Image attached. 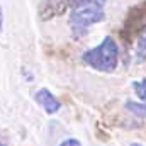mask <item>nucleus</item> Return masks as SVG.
<instances>
[{"instance_id": "f03ea898", "label": "nucleus", "mask_w": 146, "mask_h": 146, "mask_svg": "<svg viewBox=\"0 0 146 146\" xmlns=\"http://www.w3.org/2000/svg\"><path fill=\"white\" fill-rule=\"evenodd\" d=\"M85 65L102 73H112L119 65V46L112 36H106L99 46L85 51L82 54Z\"/></svg>"}, {"instance_id": "39448f33", "label": "nucleus", "mask_w": 146, "mask_h": 146, "mask_svg": "<svg viewBox=\"0 0 146 146\" xmlns=\"http://www.w3.org/2000/svg\"><path fill=\"white\" fill-rule=\"evenodd\" d=\"M34 99H36L37 104L44 109L46 114H56L58 110L61 109V102L48 88H39L36 92V95H34Z\"/></svg>"}, {"instance_id": "1a4fd4ad", "label": "nucleus", "mask_w": 146, "mask_h": 146, "mask_svg": "<svg viewBox=\"0 0 146 146\" xmlns=\"http://www.w3.org/2000/svg\"><path fill=\"white\" fill-rule=\"evenodd\" d=\"M58 146H82V143L76 139V138H68V139H65V141H61Z\"/></svg>"}, {"instance_id": "9d476101", "label": "nucleus", "mask_w": 146, "mask_h": 146, "mask_svg": "<svg viewBox=\"0 0 146 146\" xmlns=\"http://www.w3.org/2000/svg\"><path fill=\"white\" fill-rule=\"evenodd\" d=\"M2 27H3V10L0 7V33H2Z\"/></svg>"}, {"instance_id": "20e7f679", "label": "nucleus", "mask_w": 146, "mask_h": 146, "mask_svg": "<svg viewBox=\"0 0 146 146\" xmlns=\"http://www.w3.org/2000/svg\"><path fill=\"white\" fill-rule=\"evenodd\" d=\"M75 0H42L39 5V17L42 21H49L63 15L68 9H72Z\"/></svg>"}, {"instance_id": "9b49d317", "label": "nucleus", "mask_w": 146, "mask_h": 146, "mask_svg": "<svg viewBox=\"0 0 146 146\" xmlns=\"http://www.w3.org/2000/svg\"><path fill=\"white\" fill-rule=\"evenodd\" d=\"M0 146H9V145H7V143H5V141H3V139L0 138Z\"/></svg>"}, {"instance_id": "6e6552de", "label": "nucleus", "mask_w": 146, "mask_h": 146, "mask_svg": "<svg viewBox=\"0 0 146 146\" xmlns=\"http://www.w3.org/2000/svg\"><path fill=\"white\" fill-rule=\"evenodd\" d=\"M133 90L139 97V100H143L146 104V78H143V80H134L133 82Z\"/></svg>"}, {"instance_id": "423d86ee", "label": "nucleus", "mask_w": 146, "mask_h": 146, "mask_svg": "<svg viewBox=\"0 0 146 146\" xmlns=\"http://www.w3.org/2000/svg\"><path fill=\"white\" fill-rule=\"evenodd\" d=\"M146 60V29H143L138 39H136V46H134V61L136 63H143Z\"/></svg>"}, {"instance_id": "7ed1b4c3", "label": "nucleus", "mask_w": 146, "mask_h": 146, "mask_svg": "<svg viewBox=\"0 0 146 146\" xmlns=\"http://www.w3.org/2000/svg\"><path fill=\"white\" fill-rule=\"evenodd\" d=\"M143 29H146V0L127 10V15L121 29V37L126 44H129L131 39L138 36Z\"/></svg>"}, {"instance_id": "0eeeda50", "label": "nucleus", "mask_w": 146, "mask_h": 146, "mask_svg": "<svg viewBox=\"0 0 146 146\" xmlns=\"http://www.w3.org/2000/svg\"><path fill=\"white\" fill-rule=\"evenodd\" d=\"M124 109L127 110V112H131L133 115L139 117V119H146V106L145 104H138V102L127 100V102L124 104Z\"/></svg>"}, {"instance_id": "f257e3e1", "label": "nucleus", "mask_w": 146, "mask_h": 146, "mask_svg": "<svg viewBox=\"0 0 146 146\" xmlns=\"http://www.w3.org/2000/svg\"><path fill=\"white\" fill-rule=\"evenodd\" d=\"M106 0H75L68 17V26L75 39L83 37L94 24L106 19Z\"/></svg>"}, {"instance_id": "f8f14e48", "label": "nucleus", "mask_w": 146, "mask_h": 146, "mask_svg": "<svg viewBox=\"0 0 146 146\" xmlns=\"http://www.w3.org/2000/svg\"><path fill=\"white\" fill-rule=\"evenodd\" d=\"M129 146H143V145H141V143H131Z\"/></svg>"}]
</instances>
